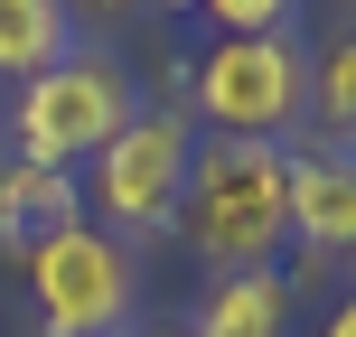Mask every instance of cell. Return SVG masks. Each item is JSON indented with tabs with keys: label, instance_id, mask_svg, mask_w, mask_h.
<instances>
[{
	"label": "cell",
	"instance_id": "cell-9",
	"mask_svg": "<svg viewBox=\"0 0 356 337\" xmlns=\"http://www.w3.org/2000/svg\"><path fill=\"white\" fill-rule=\"evenodd\" d=\"M56 56H75V10L66 0H0V85H29Z\"/></svg>",
	"mask_w": 356,
	"mask_h": 337
},
{
	"label": "cell",
	"instance_id": "cell-10",
	"mask_svg": "<svg viewBox=\"0 0 356 337\" xmlns=\"http://www.w3.org/2000/svg\"><path fill=\"white\" fill-rule=\"evenodd\" d=\"M309 113H319L328 150L356 141V38H338L328 56H309Z\"/></svg>",
	"mask_w": 356,
	"mask_h": 337
},
{
	"label": "cell",
	"instance_id": "cell-1",
	"mask_svg": "<svg viewBox=\"0 0 356 337\" xmlns=\"http://www.w3.org/2000/svg\"><path fill=\"white\" fill-rule=\"evenodd\" d=\"M207 272H282L291 253V150L282 141H197L178 225Z\"/></svg>",
	"mask_w": 356,
	"mask_h": 337
},
{
	"label": "cell",
	"instance_id": "cell-16",
	"mask_svg": "<svg viewBox=\"0 0 356 337\" xmlns=\"http://www.w3.org/2000/svg\"><path fill=\"white\" fill-rule=\"evenodd\" d=\"M0 169H10V150H0Z\"/></svg>",
	"mask_w": 356,
	"mask_h": 337
},
{
	"label": "cell",
	"instance_id": "cell-2",
	"mask_svg": "<svg viewBox=\"0 0 356 337\" xmlns=\"http://www.w3.org/2000/svg\"><path fill=\"white\" fill-rule=\"evenodd\" d=\"M131 75H122V56H104V47H75V56H56L47 75H29V85L10 94V160H29V169H85L94 150H113V131L131 122Z\"/></svg>",
	"mask_w": 356,
	"mask_h": 337
},
{
	"label": "cell",
	"instance_id": "cell-3",
	"mask_svg": "<svg viewBox=\"0 0 356 337\" xmlns=\"http://www.w3.org/2000/svg\"><path fill=\"white\" fill-rule=\"evenodd\" d=\"M178 75H197L188 94H197V122L216 141H291L309 122V56L291 28L282 38H216Z\"/></svg>",
	"mask_w": 356,
	"mask_h": 337
},
{
	"label": "cell",
	"instance_id": "cell-13",
	"mask_svg": "<svg viewBox=\"0 0 356 337\" xmlns=\"http://www.w3.org/2000/svg\"><path fill=\"white\" fill-rule=\"evenodd\" d=\"M66 10H94V19H122V10H141V0H66Z\"/></svg>",
	"mask_w": 356,
	"mask_h": 337
},
{
	"label": "cell",
	"instance_id": "cell-4",
	"mask_svg": "<svg viewBox=\"0 0 356 337\" xmlns=\"http://www.w3.org/2000/svg\"><path fill=\"white\" fill-rule=\"evenodd\" d=\"M188 160H197V131L188 113H131L113 131V150H94V188L85 206H104V234L141 244V234H169L178 225V197H188Z\"/></svg>",
	"mask_w": 356,
	"mask_h": 337
},
{
	"label": "cell",
	"instance_id": "cell-15",
	"mask_svg": "<svg viewBox=\"0 0 356 337\" xmlns=\"http://www.w3.org/2000/svg\"><path fill=\"white\" fill-rule=\"evenodd\" d=\"M160 10H197V0H160Z\"/></svg>",
	"mask_w": 356,
	"mask_h": 337
},
{
	"label": "cell",
	"instance_id": "cell-14",
	"mask_svg": "<svg viewBox=\"0 0 356 337\" xmlns=\"http://www.w3.org/2000/svg\"><path fill=\"white\" fill-rule=\"evenodd\" d=\"M150 337H197V328H150Z\"/></svg>",
	"mask_w": 356,
	"mask_h": 337
},
{
	"label": "cell",
	"instance_id": "cell-7",
	"mask_svg": "<svg viewBox=\"0 0 356 337\" xmlns=\"http://www.w3.org/2000/svg\"><path fill=\"white\" fill-rule=\"evenodd\" d=\"M75 215H85L75 169H29V160L0 169V253H10V263H29L56 225H75Z\"/></svg>",
	"mask_w": 356,
	"mask_h": 337
},
{
	"label": "cell",
	"instance_id": "cell-8",
	"mask_svg": "<svg viewBox=\"0 0 356 337\" xmlns=\"http://www.w3.org/2000/svg\"><path fill=\"white\" fill-rule=\"evenodd\" d=\"M291 328V281L282 272H216L197 300V337H282Z\"/></svg>",
	"mask_w": 356,
	"mask_h": 337
},
{
	"label": "cell",
	"instance_id": "cell-11",
	"mask_svg": "<svg viewBox=\"0 0 356 337\" xmlns=\"http://www.w3.org/2000/svg\"><path fill=\"white\" fill-rule=\"evenodd\" d=\"M300 0H197V19H216V38H282Z\"/></svg>",
	"mask_w": 356,
	"mask_h": 337
},
{
	"label": "cell",
	"instance_id": "cell-5",
	"mask_svg": "<svg viewBox=\"0 0 356 337\" xmlns=\"http://www.w3.org/2000/svg\"><path fill=\"white\" fill-rule=\"evenodd\" d=\"M29 290H38V328L47 337H122L131 300H141V272H131L122 234L75 215L29 253Z\"/></svg>",
	"mask_w": 356,
	"mask_h": 337
},
{
	"label": "cell",
	"instance_id": "cell-6",
	"mask_svg": "<svg viewBox=\"0 0 356 337\" xmlns=\"http://www.w3.org/2000/svg\"><path fill=\"white\" fill-rule=\"evenodd\" d=\"M291 244L309 263H356V150H291Z\"/></svg>",
	"mask_w": 356,
	"mask_h": 337
},
{
	"label": "cell",
	"instance_id": "cell-12",
	"mask_svg": "<svg viewBox=\"0 0 356 337\" xmlns=\"http://www.w3.org/2000/svg\"><path fill=\"white\" fill-rule=\"evenodd\" d=\"M328 337H356V290H347L338 309H328Z\"/></svg>",
	"mask_w": 356,
	"mask_h": 337
}]
</instances>
